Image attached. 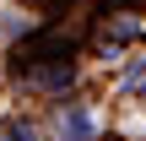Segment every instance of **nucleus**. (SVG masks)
<instances>
[{
	"label": "nucleus",
	"mask_w": 146,
	"mask_h": 141,
	"mask_svg": "<svg viewBox=\"0 0 146 141\" xmlns=\"http://www.w3.org/2000/svg\"><path fill=\"white\" fill-rule=\"evenodd\" d=\"M60 136L65 141H87L92 136V114H65V120H60Z\"/></svg>",
	"instance_id": "f257e3e1"
},
{
	"label": "nucleus",
	"mask_w": 146,
	"mask_h": 141,
	"mask_svg": "<svg viewBox=\"0 0 146 141\" xmlns=\"http://www.w3.org/2000/svg\"><path fill=\"white\" fill-rule=\"evenodd\" d=\"M130 87H135V92H146V60H135V65H130Z\"/></svg>",
	"instance_id": "f03ea898"
}]
</instances>
